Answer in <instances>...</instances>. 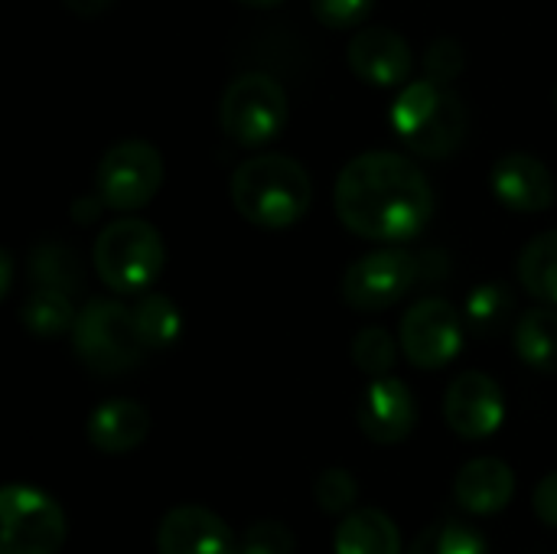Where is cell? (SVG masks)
<instances>
[{
  "label": "cell",
  "mask_w": 557,
  "mask_h": 554,
  "mask_svg": "<svg viewBox=\"0 0 557 554\" xmlns=\"http://www.w3.org/2000/svg\"><path fill=\"white\" fill-rule=\"evenodd\" d=\"M339 222L369 242L401 245L418 238L434 219V186L424 170L395 150L352 157L333 189Z\"/></svg>",
  "instance_id": "obj_1"
},
{
  "label": "cell",
  "mask_w": 557,
  "mask_h": 554,
  "mask_svg": "<svg viewBox=\"0 0 557 554\" xmlns=\"http://www.w3.org/2000/svg\"><path fill=\"white\" fill-rule=\"evenodd\" d=\"M235 212L258 229H290L313 202V180L307 167L287 153H258L235 167L228 180Z\"/></svg>",
  "instance_id": "obj_2"
},
{
  "label": "cell",
  "mask_w": 557,
  "mask_h": 554,
  "mask_svg": "<svg viewBox=\"0 0 557 554\" xmlns=\"http://www.w3.org/2000/svg\"><path fill=\"white\" fill-rule=\"evenodd\" d=\"M388 121L398 140L424 160H444L457 153L470 127L463 98L450 85L431 78L408 82L395 95Z\"/></svg>",
  "instance_id": "obj_3"
},
{
  "label": "cell",
  "mask_w": 557,
  "mask_h": 554,
  "mask_svg": "<svg viewBox=\"0 0 557 554\" xmlns=\"http://www.w3.org/2000/svg\"><path fill=\"white\" fill-rule=\"evenodd\" d=\"M166 248L160 232L134 216L108 222L91 248V264L114 294H144L160 278Z\"/></svg>",
  "instance_id": "obj_4"
},
{
  "label": "cell",
  "mask_w": 557,
  "mask_h": 554,
  "mask_svg": "<svg viewBox=\"0 0 557 554\" xmlns=\"http://www.w3.org/2000/svg\"><path fill=\"white\" fill-rule=\"evenodd\" d=\"M72 349L78 362L104 379L137 369L147 356V346L134 327V313L117 300H88L78 310L72 330Z\"/></svg>",
  "instance_id": "obj_5"
},
{
  "label": "cell",
  "mask_w": 557,
  "mask_h": 554,
  "mask_svg": "<svg viewBox=\"0 0 557 554\" xmlns=\"http://www.w3.org/2000/svg\"><path fill=\"white\" fill-rule=\"evenodd\" d=\"M290 118V98L284 85L268 72L235 75L219 101V124L238 147L271 144Z\"/></svg>",
  "instance_id": "obj_6"
},
{
  "label": "cell",
  "mask_w": 557,
  "mask_h": 554,
  "mask_svg": "<svg viewBox=\"0 0 557 554\" xmlns=\"http://www.w3.org/2000/svg\"><path fill=\"white\" fill-rule=\"evenodd\" d=\"M62 506L26 483H10L0 493V554H59L65 545Z\"/></svg>",
  "instance_id": "obj_7"
},
{
  "label": "cell",
  "mask_w": 557,
  "mask_h": 554,
  "mask_svg": "<svg viewBox=\"0 0 557 554\" xmlns=\"http://www.w3.org/2000/svg\"><path fill=\"white\" fill-rule=\"evenodd\" d=\"M163 186V157L150 140L131 137L104 150L95 170V193L114 212L144 209Z\"/></svg>",
  "instance_id": "obj_8"
},
{
  "label": "cell",
  "mask_w": 557,
  "mask_h": 554,
  "mask_svg": "<svg viewBox=\"0 0 557 554\" xmlns=\"http://www.w3.org/2000/svg\"><path fill=\"white\" fill-rule=\"evenodd\" d=\"M424 255L408 248H379L352 261L343 274V300L352 310L379 313L398 304L424 278Z\"/></svg>",
  "instance_id": "obj_9"
},
{
  "label": "cell",
  "mask_w": 557,
  "mask_h": 554,
  "mask_svg": "<svg viewBox=\"0 0 557 554\" xmlns=\"http://www.w3.org/2000/svg\"><path fill=\"white\" fill-rule=\"evenodd\" d=\"M463 327H467V320L457 313L454 304H447L441 297H424L401 317L398 343L414 369L437 372L460 356Z\"/></svg>",
  "instance_id": "obj_10"
},
{
  "label": "cell",
  "mask_w": 557,
  "mask_h": 554,
  "mask_svg": "<svg viewBox=\"0 0 557 554\" xmlns=\"http://www.w3.org/2000/svg\"><path fill=\"white\" fill-rule=\"evenodd\" d=\"M444 421L467 441L493 438L506 421V398L496 379L486 372H463L444 395Z\"/></svg>",
  "instance_id": "obj_11"
},
{
  "label": "cell",
  "mask_w": 557,
  "mask_h": 554,
  "mask_svg": "<svg viewBox=\"0 0 557 554\" xmlns=\"http://www.w3.org/2000/svg\"><path fill=\"white\" fill-rule=\"evenodd\" d=\"M359 428L379 447L405 444L414 434V428H418V402H414L411 389L401 379H395V376L375 379L362 392Z\"/></svg>",
  "instance_id": "obj_12"
},
{
  "label": "cell",
  "mask_w": 557,
  "mask_h": 554,
  "mask_svg": "<svg viewBox=\"0 0 557 554\" xmlns=\"http://www.w3.org/2000/svg\"><path fill=\"white\" fill-rule=\"evenodd\" d=\"M346 59H349V69L375 88H395V85L408 82V75L414 69L411 42L392 26L359 29L349 39Z\"/></svg>",
  "instance_id": "obj_13"
},
{
  "label": "cell",
  "mask_w": 557,
  "mask_h": 554,
  "mask_svg": "<svg viewBox=\"0 0 557 554\" xmlns=\"http://www.w3.org/2000/svg\"><path fill=\"white\" fill-rule=\"evenodd\" d=\"M490 186H493V196L512 212L535 216V212H545L555 202L552 170L539 157H532L525 150L503 153L496 160L493 173H490Z\"/></svg>",
  "instance_id": "obj_14"
},
{
  "label": "cell",
  "mask_w": 557,
  "mask_h": 554,
  "mask_svg": "<svg viewBox=\"0 0 557 554\" xmlns=\"http://www.w3.org/2000/svg\"><path fill=\"white\" fill-rule=\"evenodd\" d=\"M157 554H238V542L212 509L176 506L157 526Z\"/></svg>",
  "instance_id": "obj_15"
},
{
  "label": "cell",
  "mask_w": 557,
  "mask_h": 554,
  "mask_svg": "<svg viewBox=\"0 0 557 554\" xmlns=\"http://www.w3.org/2000/svg\"><path fill=\"white\" fill-rule=\"evenodd\" d=\"M454 496L473 516H496L516 496V473L506 460L476 457L460 467L454 480Z\"/></svg>",
  "instance_id": "obj_16"
},
{
  "label": "cell",
  "mask_w": 557,
  "mask_h": 554,
  "mask_svg": "<svg viewBox=\"0 0 557 554\" xmlns=\"http://www.w3.org/2000/svg\"><path fill=\"white\" fill-rule=\"evenodd\" d=\"M150 434V411L140 402L114 398L91 411L88 418V441L101 454H131Z\"/></svg>",
  "instance_id": "obj_17"
},
{
  "label": "cell",
  "mask_w": 557,
  "mask_h": 554,
  "mask_svg": "<svg viewBox=\"0 0 557 554\" xmlns=\"http://www.w3.org/2000/svg\"><path fill=\"white\" fill-rule=\"evenodd\" d=\"M333 549L336 554H401V532L382 509H352L343 516Z\"/></svg>",
  "instance_id": "obj_18"
},
{
  "label": "cell",
  "mask_w": 557,
  "mask_h": 554,
  "mask_svg": "<svg viewBox=\"0 0 557 554\" xmlns=\"http://www.w3.org/2000/svg\"><path fill=\"white\" fill-rule=\"evenodd\" d=\"M516 353L519 359L542 372V376H555L557 372V310L548 307H535L529 313H522V320L516 323Z\"/></svg>",
  "instance_id": "obj_19"
},
{
  "label": "cell",
  "mask_w": 557,
  "mask_h": 554,
  "mask_svg": "<svg viewBox=\"0 0 557 554\" xmlns=\"http://www.w3.org/2000/svg\"><path fill=\"white\" fill-rule=\"evenodd\" d=\"M29 274H33V284L36 287H46V291H59V294H75L85 278H82V261L72 248H65L62 242H39L33 251H29Z\"/></svg>",
  "instance_id": "obj_20"
},
{
  "label": "cell",
  "mask_w": 557,
  "mask_h": 554,
  "mask_svg": "<svg viewBox=\"0 0 557 554\" xmlns=\"http://www.w3.org/2000/svg\"><path fill=\"white\" fill-rule=\"evenodd\" d=\"M20 320H23V327H26L36 340H59V336H65L69 330H75L78 310H75V304H72L69 294L36 287V291L23 300Z\"/></svg>",
  "instance_id": "obj_21"
},
{
  "label": "cell",
  "mask_w": 557,
  "mask_h": 554,
  "mask_svg": "<svg viewBox=\"0 0 557 554\" xmlns=\"http://www.w3.org/2000/svg\"><path fill=\"white\" fill-rule=\"evenodd\" d=\"M519 281L542 304H557V229L535 235L519 255Z\"/></svg>",
  "instance_id": "obj_22"
},
{
  "label": "cell",
  "mask_w": 557,
  "mask_h": 554,
  "mask_svg": "<svg viewBox=\"0 0 557 554\" xmlns=\"http://www.w3.org/2000/svg\"><path fill=\"white\" fill-rule=\"evenodd\" d=\"M131 313H134V327L147 349H170L183 333V313L163 294H144Z\"/></svg>",
  "instance_id": "obj_23"
},
{
  "label": "cell",
  "mask_w": 557,
  "mask_h": 554,
  "mask_svg": "<svg viewBox=\"0 0 557 554\" xmlns=\"http://www.w3.org/2000/svg\"><path fill=\"white\" fill-rule=\"evenodd\" d=\"M405 554H490V542L476 529L447 519L428 526Z\"/></svg>",
  "instance_id": "obj_24"
},
{
  "label": "cell",
  "mask_w": 557,
  "mask_h": 554,
  "mask_svg": "<svg viewBox=\"0 0 557 554\" xmlns=\"http://www.w3.org/2000/svg\"><path fill=\"white\" fill-rule=\"evenodd\" d=\"M509 317H512V294L506 284H480L470 291L463 304V320L480 336L499 333Z\"/></svg>",
  "instance_id": "obj_25"
},
{
  "label": "cell",
  "mask_w": 557,
  "mask_h": 554,
  "mask_svg": "<svg viewBox=\"0 0 557 554\" xmlns=\"http://www.w3.org/2000/svg\"><path fill=\"white\" fill-rule=\"evenodd\" d=\"M395 359H398V349H395V340L388 330L382 327H366L356 333L352 340V362L359 372L372 376V379H385L392 369H395Z\"/></svg>",
  "instance_id": "obj_26"
},
{
  "label": "cell",
  "mask_w": 557,
  "mask_h": 554,
  "mask_svg": "<svg viewBox=\"0 0 557 554\" xmlns=\"http://www.w3.org/2000/svg\"><path fill=\"white\" fill-rule=\"evenodd\" d=\"M313 500L330 516H349L359 500V483L349 470L330 467L313 480Z\"/></svg>",
  "instance_id": "obj_27"
},
{
  "label": "cell",
  "mask_w": 557,
  "mask_h": 554,
  "mask_svg": "<svg viewBox=\"0 0 557 554\" xmlns=\"http://www.w3.org/2000/svg\"><path fill=\"white\" fill-rule=\"evenodd\" d=\"M424 78L431 82H441V85H450L454 78L463 75L467 69V49L460 39L454 36H437L428 49H424Z\"/></svg>",
  "instance_id": "obj_28"
},
{
  "label": "cell",
  "mask_w": 557,
  "mask_h": 554,
  "mask_svg": "<svg viewBox=\"0 0 557 554\" xmlns=\"http://www.w3.org/2000/svg\"><path fill=\"white\" fill-rule=\"evenodd\" d=\"M294 532L281 522H255L242 532L238 554H294Z\"/></svg>",
  "instance_id": "obj_29"
},
{
  "label": "cell",
  "mask_w": 557,
  "mask_h": 554,
  "mask_svg": "<svg viewBox=\"0 0 557 554\" xmlns=\"http://www.w3.org/2000/svg\"><path fill=\"white\" fill-rule=\"evenodd\" d=\"M310 7H313V16L323 26L349 29V26H359L372 13L375 0H310Z\"/></svg>",
  "instance_id": "obj_30"
},
{
  "label": "cell",
  "mask_w": 557,
  "mask_h": 554,
  "mask_svg": "<svg viewBox=\"0 0 557 554\" xmlns=\"http://www.w3.org/2000/svg\"><path fill=\"white\" fill-rule=\"evenodd\" d=\"M535 516L548 526V529H557V470L548 473L539 490H535Z\"/></svg>",
  "instance_id": "obj_31"
},
{
  "label": "cell",
  "mask_w": 557,
  "mask_h": 554,
  "mask_svg": "<svg viewBox=\"0 0 557 554\" xmlns=\"http://www.w3.org/2000/svg\"><path fill=\"white\" fill-rule=\"evenodd\" d=\"M101 209H104V202H101L98 193H95V196H82V199L72 202V219H75V222H91Z\"/></svg>",
  "instance_id": "obj_32"
},
{
  "label": "cell",
  "mask_w": 557,
  "mask_h": 554,
  "mask_svg": "<svg viewBox=\"0 0 557 554\" xmlns=\"http://www.w3.org/2000/svg\"><path fill=\"white\" fill-rule=\"evenodd\" d=\"M75 16H85V20H91V16H98V13H104L114 0H62Z\"/></svg>",
  "instance_id": "obj_33"
},
{
  "label": "cell",
  "mask_w": 557,
  "mask_h": 554,
  "mask_svg": "<svg viewBox=\"0 0 557 554\" xmlns=\"http://www.w3.org/2000/svg\"><path fill=\"white\" fill-rule=\"evenodd\" d=\"M13 287V258L10 251H0V297H7Z\"/></svg>",
  "instance_id": "obj_34"
},
{
  "label": "cell",
  "mask_w": 557,
  "mask_h": 554,
  "mask_svg": "<svg viewBox=\"0 0 557 554\" xmlns=\"http://www.w3.org/2000/svg\"><path fill=\"white\" fill-rule=\"evenodd\" d=\"M238 3H245V7H261V10H268V7H277V3H284V0H238Z\"/></svg>",
  "instance_id": "obj_35"
},
{
  "label": "cell",
  "mask_w": 557,
  "mask_h": 554,
  "mask_svg": "<svg viewBox=\"0 0 557 554\" xmlns=\"http://www.w3.org/2000/svg\"><path fill=\"white\" fill-rule=\"evenodd\" d=\"M555 108H557V85H555Z\"/></svg>",
  "instance_id": "obj_36"
}]
</instances>
